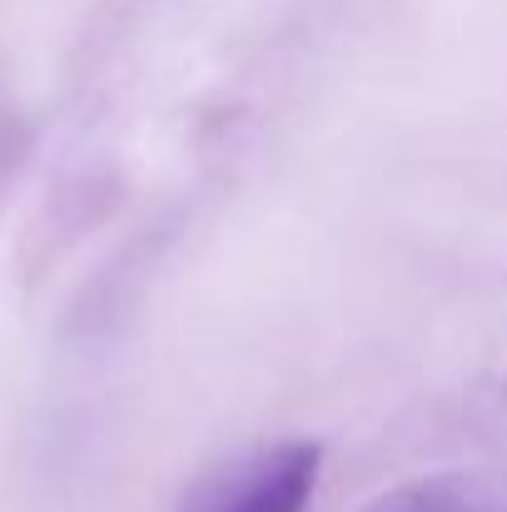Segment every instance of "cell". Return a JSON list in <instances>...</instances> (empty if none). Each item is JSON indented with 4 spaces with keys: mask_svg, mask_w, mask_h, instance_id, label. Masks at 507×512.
Segmentation results:
<instances>
[{
    "mask_svg": "<svg viewBox=\"0 0 507 512\" xmlns=\"http://www.w3.org/2000/svg\"><path fill=\"white\" fill-rule=\"evenodd\" d=\"M319 488V448L294 438L229 458L189 483L179 512H304Z\"/></svg>",
    "mask_w": 507,
    "mask_h": 512,
    "instance_id": "6da1fadb",
    "label": "cell"
}]
</instances>
